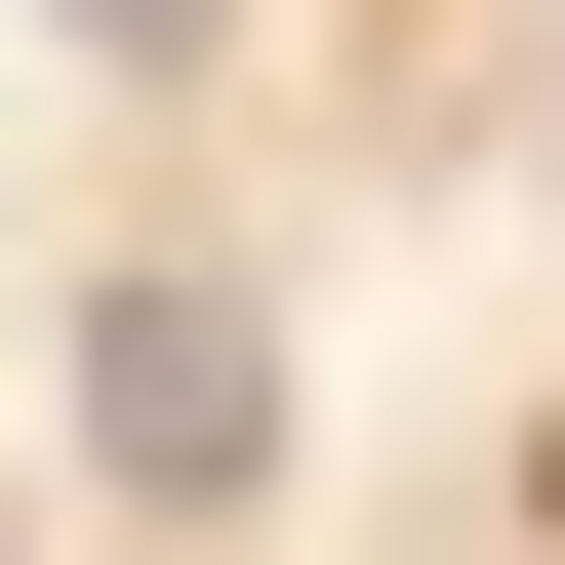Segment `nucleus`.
<instances>
[{"label":"nucleus","instance_id":"obj_1","mask_svg":"<svg viewBox=\"0 0 565 565\" xmlns=\"http://www.w3.org/2000/svg\"><path fill=\"white\" fill-rule=\"evenodd\" d=\"M82 445L121 484H282V323H243V282H121V323H82Z\"/></svg>","mask_w":565,"mask_h":565}]
</instances>
